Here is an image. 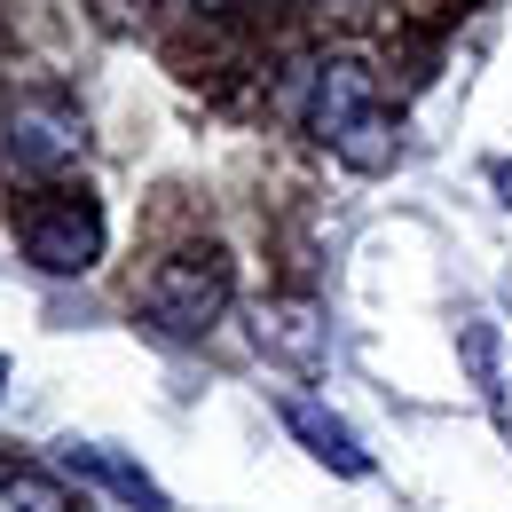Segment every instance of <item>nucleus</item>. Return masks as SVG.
<instances>
[{
	"label": "nucleus",
	"instance_id": "f257e3e1",
	"mask_svg": "<svg viewBox=\"0 0 512 512\" xmlns=\"http://www.w3.org/2000/svg\"><path fill=\"white\" fill-rule=\"evenodd\" d=\"M308 134H316L339 166H355V174H386V166H394V119H386V103H379V71L363 64V56L316 64Z\"/></svg>",
	"mask_w": 512,
	"mask_h": 512
},
{
	"label": "nucleus",
	"instance_id": "f03ea898",
	"mask_svg": "<svg viewBox=\"0 0 512 512\" xmlns=\"http://www.w3.org/2000/svg\"><path fill=\"white\" fill-rule=\"evenodd\" d=\"M150 323L158 331H174V339H205L213 323L229 316V253L221 245H190V253L158 260V276H150Z\"/></svg>",
	"mask_w": 512,
	"mask_h": 512
},
{
	"label": "nucleus",
	"instance_id": "7ed1b4c3",
	"mask_svg": "<svg viewBox=\"0 0 512 512\" xmlns=\"http://www.w3.org/2000/svg\"><path fill=\"white\" fill-rule=\"evenodd\" d=\"M24 253L40 260L48 276H87L95 260H103V213H95V197L79 190H56L48 205H32V221H24Z\"/></svg>",
	"mask_w": 512,
	"mask_h": 512
},
{
	"label": "nucleus",
	"instance_id": "20e7f679",
	"mask_svg": "<svg viewBox=\"0 0 512 512\" xmlns=\"http://www.w3.org/2000/svg\"><path fill=\"white\" fill-rule=\"evenodd\" d=\"M79 111L56 103V95H32V103H16L8 111V166L16 174H48V166H71L79 158Z\"/></svg>",
	"mask_w": 512,
	"mask_h": 512
},
{
	"label": "nucleus",
	"instance_id": "39448f33",
	"mask_svg": "<svg viewBox=\"0 0 512 512\" xmlns=\"http://www.w3.org/2000/svg\"><path fill=\"white\" fill-rule=\"evenodd\" d=\"M276 418H284V426H292V434L308 442V457H323L331 473H347V481H363V473H371V449L355 442V434H347L339 418H323L316 402H300V394H284V402H276Z\"/></svg>",
	"mask_w": 512,
	"mask_h": 512
},
{
	"label": "nucleus",
	"instance_id": "423d86ee",
	"mask_svg": "<svg viewBox=\"0 0 512 512\" xmlns=\"http://www.w3.org/2000/svg\"><path fill=\"white\" fill-rule=\"evenodd\" d=\"M64 457H71V473L103 481V489H111V497H127L134 512H166V489H158V481H150L142 465H127L119 449H103V442H71Z\"/></svg>",
	"mask_w": 512,
	"mask_h": 512
},
{
	"label": "nucleus",
	"instance_id": "0eeeda50",
	"mask_svg": "<svg viewBox=\"0 0 512 512\" xmlns=\"http://www.w3.org/2000/svg\"><path fill=\"white\" fill-rule=\"evenodd\" d=\"M260 347H276V355H292L300 371H316L331 339H323V316L308 308V300H284V308H268V316H260Z\"/></svg>",
	"mask_w": 512,
	"mask_h": 512
},
{
	"label": "nucleus",
	"instance_id": "6e6552de",
	"mask_svg": "<svg viewBox=\"0 0 512 512\" xmlns=\"http://www.w3.org/2000/svg\"><path fill=\"white\" fill-rule=\"evenodd\" d=\"M0 512H79L56 473H40V465H16V473H0Z\"/></svg>",
	"mask_w": 512,
	"mask_h": 512
},
{
	"label": "nucleus",
	"instance_id": "1a4fd4ad",
	"mask_svg": "<svg viewBox=\"0 0 512 512\" xmlns=\"http://www.w3.org/2000/svg\"><path fill=\"white\" fill-rule=\"evenodd\" d=\"M497 197H505V205H512V158H505V166H497Z\"/></svg>",
	"mask_w": 512,
	"mask_h": 512
},
{
	"label": "nucleus",
	"instance_id": "9d476101",
	"mask_svg": "<svg viewBox=\"0 0 512 512\" xmlns=\"http://www.w3.org/2000/svg\"><path fill=\"white\" fill-rule=\"evenodd\" d=\"M197 8H237V0H197Z\"/></svg>",
	"mask_w": 512,
	"mask_h": 512
},
{
	"label": "nucleus",
	"instance_id": "9b49d317",
	"mask_svg": "<svg viewBox=\"0 0 512 512\" xmlns=\"http://www.w3.org/2000/svg\"><path fill=\"white\" fill-rule=\"evenodd\" d=\"M0 379H8V363H0Z\"/></svg>",
	"mask_w": 512,
	"mask_h": 512
}]
</instances>
